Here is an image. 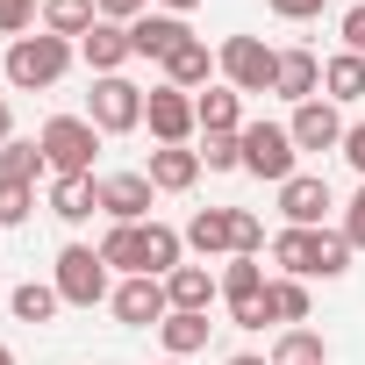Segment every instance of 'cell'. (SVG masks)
Wrapping results in <instances>:
<instances>
[{"label":"cell","instance_id":"cell-29","mask_svg":"<svg viewBox=\"0 0 365 365\" xmlns=\"http://www.w3.org/2000/svg\"><path fill=\"white\" fill-rule=\"evenodd\" d=\"M215 279H222V301H230V308H244V301H258V294H265V287H272V279H265V265H258V258H230V265H222V272H215Z\"/></svg>","mask_w":365,"mask_h":365},{"label":"cell","instance_id":"cell-40","mask_svg":"<svg viewBox=\"0 0 365 365\" xmlns=\"http://www.w3.org/2000/svg\"><path fill=\"white\" fill-rule=\"evenodd\" d=\"M143 15H150V0H101V22H122V29H129V22H143Z\"/></svg>","mask_w":365,"mask_h":365},{"label":"cell","instance_id":"cell-45","mask_svg":"<svg viewBox=\"0 0 365 365\" xmlns=\"http://www.w3.org/2000/svg\"><path fill=\"white\" fill-rule=\"evenodd\" d=\"M230 365H272V358H258V351H237V358H230Z\"/></svg>","mask_w":365,"mask_h":365},{"label":"cell","instance_id":"cell-16","mask_svg":"<svg viewBox=\"0 0 365 365\" xmlns=\"http://www.w3.org/2000/svg\"><path fill=\"white\" fill-rule=\"evenodd\" d=\"M187 251H201V258H237V208H194Z\"/></svg>","mask_w":365,"mask_h":365},{"label":"cell","instance_id":"cell-26","mask_svg":"<svg viewBox=\"0 0 365 365\" xmlns=\"http://www.w3.org/2000/svg\"><path fill=\"white\" fill-rule=\"evenodd\" d=\"M322 101H365V58H351V51H336V58H322Z\"/></svg>","mask_w":365,"mask_h":365},{"label":"cell","instance_id":"cell-4","mask_svg":"<svg viewBox=\"0 0 365 365\" xmlns=\"http://www.w3.org/2000/svg\"><path fill=\"white\" fill-rule=\"evenodd\" d=\"M51 287H58L65 308H101V301L115 294V287H108V265H101L93 244H65L58 265H51Z\"/></svg>","mask_w":365,"mask_h":365},{"label":"cell","instance_id":"cell-2","mask_svg":"<svg viewBox=\"0 0 365 365\" xmlns=\"http://www.w3.org/2000/svg\"><path fill=\"white\" fill-rule=\"evenodd\" d=\"M43 158H51V179H93V150H101V129L86 115H51L36 129Z\"/></svg>","mask_w":365,"mask_h":365},{"label":"cell","instance_id":"cell-5","mask_svg":"<svg viewBox=\"0 0 365 365\" xmlns=\"http://www.w3.org/2000/svg\"><path fill=\"white\" fill-rule=\"evenodd\" d=\"M215 65H222V86H237V93H272V79H279V51L258 36H222Z\"/></svg>","mask_w":365,"mask_h":365},{"label":"cell","instance_id":"cell-12","mask_svg":"<svg viewBox=\"0 0 365 365\" xmlns=\"http://www.w3.org/2000/svg\"><path fill=\"white\" fill-rule=\"evenodd\" d=\"M79 58H86V72H93V79H115L136 51H129V29H122V22H93V29L79 36Z\"/></svg>","mask_w":365,"mask_h":365},{"label":"cell","instance_id":"cell-22","mask_svg":"<svg viewBox=\"0 0 365 365\" xmlns=\"http://www.w3.org/2000/svg\"><path fill=\"white\" fill-rule=\"evenodd\" d=\"M165 294H172V308L208 315V308H215V294H222V279H215L208 265H179V272H165Z\"/></svg>","mask_w":365,"mask_h":365},{"label":"cell","instance_id":"cell-43","mask_svg":"<svg viewBox=\"0 0 365 365\" xmlns=\"http://www.w3.org/2000/svg\"><path fill=\"white\" fill-rule=\"evenodd\" d=\"M0 143H15V108H8V93H0Z\"/></svg>","mask_w":365,"mask_h":365},{"label":"cell","instance_id":"cell-1","mask_svg":"<svg viewBox=\"0 0 365 365\" xmlns=\"http://www.w3.org/2000/svg\"><path fill=\"white\" fill-rule=\"evenodd\" d=\"M72 58H79V43H65V36H51V29H29V36L8 43V86H15V93H51V86L72 72Z\"/></svg>","mask_w":365,"mask_h":365},{"label":"cell","instance_id":"cell-13","mask_svg":"<svg viewBox=\"0 0 365 365\" xmlns=\"http://www.w3.org/2000/svg\"><path fill=\"white\" fill-rule=\"evenodd\" d=\"M215 72H222V65H215V51H208L201 36H187V43L165 58V86H179V93H208Z\"/></svg>","mask_w":365,"mask_h":365},{"label":"cell","instance_id":"cell-32","mask_svg":"<svg viewBox=\"0 0 365 365\" xmlns=\"http://www.w3.org/2000/svg\"><path fill=\"white\" fill-rule=\"evenodd\" d=\"M36 215V187H22V179H0V230H22Z\"/></svg>","mask_w":365,"mask_h":365},{"label":"cell","instance_id":"cell-33","mask_svg":"<svg viewBox=\"0 0 365 365\" xmlns=\"http://www.w3.org/2000/svg\"><path fill=\"white\" fill-rule=\"evenodd\" d=\"M36 22H43V0H0V36H8V43L29 36Z\"/></svg>","mask_w":365,"mask_h":365},{"label":"cell","instance_id":"cell-3","mask_svg":"<svg viewBox=\"0 0 365 365\" xmlns=\"http://www.w3.org/2000/svg\"><path fill=\"white\" fill-rule=\"evenodd\" d=\"M244 172L265 179V187H287V179L301 172L294 129H287V122H244Z\"/></svg>","mask_w":365,"mask_h":365},{"label":"cell","instance_id":"cell-10","mask_svg":"<svg viewBox=\"0 0 365 365\" xmlns=\"http://www.w3.org/2000/svg\"><path fill=\"white\" fill-rule=\"evenodd\" d=\"M287 129H294V150H344V129H351V122L336 115V101H322V93H315V101H301V108H294V122H287Z\"/></svg>","mask_w":365,"mask_h":365},{"label":"cell","instance_id":"cell-24","mask_svg":"<svg viewBox=\"0 0 365 365\" xmlns=\"http://www.w3.org/2000/svg\"><path fill=\"white\" fill-rule=\"evenodd\" d=\"M208 315H194V308H172L165 322H158V336H165V358H194V351H208Z\"/></svg>","mask_w":365,"mask_h":365},{"label":"cell","instance_id":"cell-44","mask_svg":"<svg viewBox=\"0 0 365 365\" xmlns=\"http://www.w3.org/2000/svg\"><path fill=\"white\" fill-rule=\"evenodd\" d=\"M158 8H165V15H194L201 0H158Z\"/></svg>","mask_w":365,"mask_h":365},{"label":"cell","instance_id":"cell-37","mask_svg":"<svg viewBox=\"0 0 365 365\" xmlns=\"http://www.w3.org/2000/svg\"><path fill=\"white\" fill-rule=\"evenodd\" d=\"M258 251H265V222L251 208H237V258H258Z\"/></svg>","mask_w":365,"mask_h":365},{"label":"cell","instance_id":"cell-6","mask_svg":"<svg viewBox=\"0 0 365 365\" xmlns=\"http://www.w3.org/2000/svg\"><path fill=\"white\" fill-rule=\"evenodd\" d=\"M86 122L101 129V136H129V129H143V86L136 79H93V93H86Z\"/></svg>","mask_w":365,"mask_h":365},{"label":"cell","instance_id":"cell-18","mask_svg":"<svg viewBox=\"0 0 365 365\" xmlns=\"http://www.w3.org/2000/svg\"><path fill=\"white\" fill-rule=\"evenodd\" d=\"M272 93L294 101V108L315 101V93H322V58H315V51H279V79H272Z\"/></svg>","mask_w":365,"mask_h":365},{"label":"cell","instance_id":"cell-21","mask_svg":"<svg viewBox=\"0 0 365 365\" xmlns=\"http://www.w3.org/2000/svg\"><path fill=\"white\" fill-rule=\"evenodd\" d=\"M187 265V230H172V222H143V272L150 279H165V272H179Z\"/></svg>","mask_w":365,"mask_h":365},{"label":"cell","instance_id":"cell-41","mask_svg":"<svg viewBox=\"0 0 365 365\" xmlns=\"http://www.w3.org/2000/svg\"><path fill=\"white\" fill-rule=\"evenodd\" d=\"M344 237H351V251H365V187H358L351 208H344Z\"/></svg>","mask_w":365,"mask_h":365},{"label":"cell","instance_id":"cell-42","mask_svg":"<svg viewBox=\"0 0 365 365\" xmlns=\"http://www.w3.org/2000/svg\"><path fill=\"white\" fill-rule=\"evenodd\" d=\"M344 158H351V172L365 179V122H351V129H344Z\"/></svg>","mask_w":365,"mask_h":365},{"label":"cell","instance_id":"cell-20","mask_svg":"<svg viewBox=\"0 0 365 365\" xmlns=\"http://www.w3.org/2000/svg\"><path fill=\"white\" fill-rule=\"evenodd\" d=\"M51 215H58L65 230L93 222V215H101V179H51Z\"/></svg>","mask_w":365,"mask_h":365},{"label":"cell","instance_id":"cell-7","mask_svg":"<svg viewBox=\"0 0 365 365\" xmlns=\"http://www.w3.org/2000/svg\"><path fill=\"white\" fill-rule=\"evenodd\" d=\"M108 308H115V322H122V329H158V322L172 315V294H165V279L136 272V279H122V287L108 294Z\"/></svg>","mask_w":365,"mask_h":365},{"label":"cell","instance_id":"cell-30","mask_svg":"<svg viewBox=\"0 0 365 365\" xmlns=\"http://www.w3.org/2000/svg\"><path fill=\"white\" fill-rule=\"evenodd\" d=\"M272 365H329V344L301 322V329H279L272 336Z\"/></svg>","mask_w":365,"mask_h":365},{"label":"cell","instance_id":"cell-23","mask_svg":"<svg viewBox=\"0 0 365 365\" xmlns=\"http://www.w3.org/2000/svg\"><path fill=\"white\" fill-rule=\"evenodd\" d=\"M93 251H101V265H108V272L136 279V272H143V222H115V230H108Z\"/></svg>","mask_w":365,"mask_h":365},{"label":"cell","instance_id":"cell-28","mask_svg":"<svg viewBox=\"0 0 365 365\" xmlns=\"http://www.w3.org/2000/svg\"><path fill=\"white\" fill-rule=\"evenodd\" d=\"M43 172H51V158H43V143H36V136L0 143V179H22V187H36Z\"/></svg>","mask_w":365,"mask_h":365},{"label":"cell","instance_id":"cell-38","mask_svg":"<svg viewBox=\"0 0 365 365\" xmlns=\"http://www.w3.org/2000/svg\"><path fill=\"white\" fill-rule=\"evenodd\" d=\"M230 329H272V308H265V294H258V301H244V308H230Z\"/></svg>","mask_w":365,"mask_h":365},{"label":"cell","instance_id":"cell-39","mask_svg":"<svg viewBox=\"0 0 365 365\" xmlns=\"http://www.w3.org/2000/svg\"><path fill=\"white\" fill-rule=\"evenodd\" d=\"M265 8H272L279 22H315V15L329 8V0H265Z\"/></svg>","mask_w":365,"mask_h":365},{"label":"cell","instance_id":"cell-9","mask_svg":"<svg viewBox=\"0 0 365 365\" xmlns=\"http://www.w3.org/2000/svg\"><path fill=\"white\" fill-rule=\"evenodd\" d=\"M143 122H150L158 143H187V136L201 129L194 93H179V86H150V93H143Z\"/></svg>","mask_w":365,"mask_h":365},{"label":"cell","instance_id":"cell-47","mask_svg":"<svg viewBox=\"0 0 365 365\" xmlns=\"http://www.w3.org/2000/svg\"><path fill=\"white\" fill-rule=\"evenodd\" d=\"M165 365H194V358H165Z\"/></svg>","mask_w":365,"mask_h":365},{"label":"cell","instance_id":"cell-36","mask_svg":"<svg viewBox=\"0 0 365 365\" xmlns=\"http://www.w3.org/2000/svg\"><path fill=\"white\" fill-rule=\"evenodd\" d=\"M336 36H344V51H351V58H365V0L336 15Z\"/></svg>","mask_w":365,"mask_h":365},{"label":"cell","instance_id":"cell-31","mask_svg":"<svg viewBox=\"0 0 365 365\" xmlns=\"http://www.w3.org/2000/svg\"><path fill=\"white\" fill-rule=\"evenodd\" d=\"M8 308H15L22 322H51V315H58L65 301H58V287H51V279H22V287L8 294Z\"/></svg>","mask_w":365,"mask_h":365},{"label":"cell","instance_id":"cell-35","mask_svg":"<svg viewBox=\"0 0 365 365\" xmlns=\"http://www.w3.org/2000/svg\"><path fill=\"white\" fill-rule=\"evenodd\" d=\"M351 258H358V251H351V237H344V230H322V279H344V272H351Z\"/></svg>","mask_w":365,"mask_h":365},{"label":"cell","instance_id":"cell-8","mask_svg":"<svg viewBox=\"0 0 365 365\" xmlns=\"http://www.w3.org/2000/svg\"><path fill=\"white\" fill-rule=\"evenodd\" d=\"M329 208H336V194H329L322 172H294L287 187H279V215H287V230H329V222H322Z\"/></svg>","mask_w":365,"mask_h":365},{"label":"cell","instance_id":"cell-17","mask_svg":"<svg viewBox=\"0 0 365 365\" xmlns=\"http://www.w3.org/2000/svg\"><path fill=\"white\" fill-rule=\"evenodd\" d=\"M272 265L287 279H322V230H279L272 237Z\"/></svg>","mask_w":365,"mask_h":365},{"label":"cell","instance_id":"cell-14","mask_svg":"<svg viewBox=\"0 0 365 365\" xmlns=\"http://www.w3.org/2000/svg\"><path fill=\"white\" fill-rule=\"evenodd\" d=\"M187 36H194V29H187V15H165V8H158V15H143V22H129V51H136V58H158V65H165L179 43H187Z\"/></svg>","mask_w":365,"mask_h":365},{"label":"cell","instance_id":"cell-15","mask_svg":"<svg viewBox=\"0 0 365 365\" xmlns=\"http://www.w3.org/2000/svg\"><path fill=\"white\" fill-rule=\"evenodd\" d=\"M143 179H150L158 194H187L194 179H201V150H187V143H158L150 165H143Z\"/></svg>","mask_w":365,"mask_h":365},{"label":"cell","instance_id":"cell-19","mask_svg":"<svg viewBox=\"0 0 365 365\" xmlns=\"http://www.w3.org/2000/svg\"><path fill=\"white\" fill-rule=\"evenodd\" d=\"M194 115H201V136H244V93L237 86L194 93Z\"/></svg>","mask_w":365,"mask_h":365},{"label":"cell","instance_id":"cell-11","mask_svg":"<svg viewBox=\"0 0 365 365\" xmlns=\"http://www.w3.org/2000/svg\"><path fill=\"white\" fill-rule=\"evenodd\" d=\"M150 201H158V187L143 172H108L101 179V215L108 222H150Z\"/></svg>","mask_w":365,"mask_h":365},{"label":"cell","instance_id":"cell-34","mask_svg":"<svg viewBox=\"0 0 365 365\" xmlns=\"http://www.w3.org/2000/svg\"><path fill=\"white\" fill-rule=\"evenodd\" d=\"M201 165L208 172H244V136H201Z\"/></svg>","mask_w":365,"mask_h":365},{"label":"cell","instance_id":"cell-25","mask_svg":"<svg viewBox=\"0 0 365 365\" xmlns=\"http://www.w3.org/2000/svg\"><path fill=\"white\" fill-rule=\"evenodd\" d=\"M265 308H272V329H301L308 322V279H287V272H272V287H265Z\"/></svg>","mask_w":365,"mask_h":365},{"label":"cell","instance_id":"cell-27","mask_svg":"<svg viewBox=\"0 0 365 365\" xmlns=\"http://www.w3.org/2000/svg\"><path fill=\"white\" fill-rule=\"evenodd\" d=\"M93 22H101V0H43V29L65 43H79Z\"/></svg>","mask_w":365,"mask_h":365},{"label":"cell","instance_id":"cell-46","mask_svg":"<svg viewBox=\"0 0 365 365\" xmlns=\"http://www.w3.org/2000/svg\"><path fill=\"white\" fill-rule=\"evenodd\" d=\"M0 365H15V351H8V344H0Z\"/></svg>","mask_w":365,"mask_h":365}]
</instances>
